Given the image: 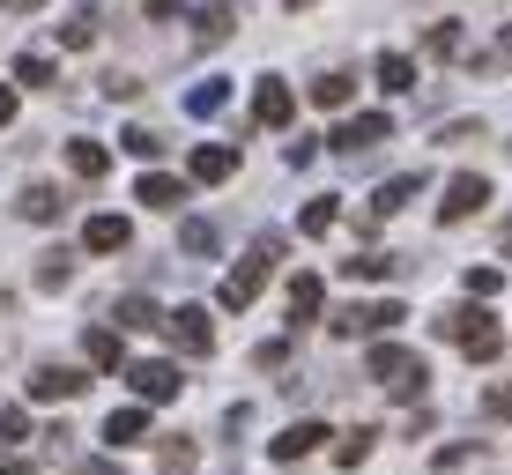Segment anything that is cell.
<instances>
[{"label":"cell","mask_w":512,"mask_h":475,"mask_svg":"<svg viewBox=\"0 0 512 475\" xmlns=\"http://www.w3.org/2000/svg\"><path fill=\"white\" fill-rule=\"evenodd\" d=\"M275 253H282V238H260V245H253V253H245V260H238V268H231V275H223V290H216V305H223V312H245V305H253V297H260V283H268V268H275Z\"/></svg>","instance_id":"6da1fadb"},{"label":"cell","mask_w":512,"mask_h":475,"mask_svg":"<svg viewBox=\"0 0 512 475\" xmlns=\"http://www.w3.org/2000/svg\"><path fill=\"white\" fill-rule=\"evenodd\" d=\"M438 334H453V342H461L475 364H490V357L505 349V327L490 320L483 305H461V312H446V320H438Z\"/></svg>","instance_id":"7a4b0ae2"},{"label":"cell","mask_w":512,"mask_h":475,"mask_svg":"<svg viewBox=\"0 0 512 475\" xmlns=\"http://www.w3.org/2000/svg\"><path fill=\"white\" fill-rule=\"evenodd\" d=\"M401 320H409V312H401L394 305V297H386V305H342V312H334V334H349V342H357V334H394Z\"/></svg>","instance_id":"3957f363"},{"label":"cell","mask_w":512,"mask_h":475,"mask_svg":"<svg viewBox=\"0 0 512 475\" xmlns=\"http://www.w3.org/2000/svg\"><path fill=\"white\" fill-rule=\"evenodd\" d=\"M386 134H394V119H386V112H349L342 127H334V149H342L349 164H357V156H364V149H379Z\"/></svg>","instance_id":"277c9868"},{"label":"cell","mask_w":512,"mask_h":475,"mask_svg":"<svg viewBox=\"0 0 512 475\" xmlns=\"http://www.w3.org/2000/svg\"><path fill=\"white\" fill-rule=\"evenodd\" d=\"M164 334L186 349V357H208V349H216V327H208V312H201V305H179V312H164Z\"/></svg>","instance_id":"5b68a950"},{"label":"cell","mask_w":512,"mask_h":475,"mask_svg":"<svg viewBox=\"0 0 512 475\" xmlns=\"http://www.w3.org/2000/svg\"><path fill=\"white\" fill-rule=\"evenodd\" d=\"M127 386H134V401H171L179 394V364L141 357V364H127Z\"/></svg>","instance_id":"8992f818"},{"label":"cell","mask_w":512,"mask_h":475,"mask_svg":"<svg viewBox=\"0 0 512 475\" xmlns=\"http://www.w3.org/2000/svg\"><path fill=\"white\" fill-rule=\"evenodd\" d=\"M290 119H297L290 82H282V75H260V90H253V127H290Z\"/></svg>","instance_id":"52a82bcc"},{"label":"cell","mask_w":512,"mask_h":475,"mask_svg":"<svg viewBox=\"0 0 512 475\" xmlns=\"http://www.w3.org/2000/svg\"><path fill=\"white\" fill-rule=\"evenodd\" d=\"M483 201H490V179L483 171H461V179L446 186V201H438V223H468Z\"/></svg>","instance_id":"ba28073f"},{"label":"cell","mask_w":512,"mask_h":475,"mask_svg":"<svg viewBox=\"0 0 512 475\" xmlns=\"http://www.w3.org/2000/svg\"><path fill=\"white\" fill-rule=\"evenodd\" d=\"M82 386L90 379H82L75 364H38V372H30V401H75Z\"/></svg>","instance_id":"9c48e42d"},{"label":"cell","mask_w":512,"mask_h":475,"mask_svg":"<svg viewBox=\"0 0 512 475\" xmlns=\"http://www.w3.org/2000/svg\"><path fill=\"white\" fill-rule=\"evenodd\" d=\"M186 171H193V186H223V179L238 171V149H231V142H201Z\"/></svg>","instance_id":"30bf717a"},{"label":"cell","mask_w":512,"mask_h":475,"mask_svg":"<svg viewBox=\"0 0 512 475\" xmlns=\"http://www.w3.org/2000/svg\"><path fill=\"white\" fill-rule=\"evenodd\" d=\"M423 186H431V179H423V171H394V179H386V186L372 193V223H379V216H401V208H409V201H416Z\"/></svg>","instance_id":"8fae6325"},{"label":"cell","mask_w":512,"mask_h":475,"mask_svg":"<svg viewBox=\"0 0 512 475\" xmlns=\"http://www.w3.org/2000/svg\"><path fill=\"white\" fill-rule=\"evenodd\" d=\"M416 364H423V357H409V349H401V342H372V357H364V372H372L379 386H401V379L416 372Z\"/></svg>","instance_id":"7c38bea8"},{"label":"cell","mask_w":512,"mask_h":475,"mask_svg":"<svg viewBox=\"0 0 512 475\" xmlns=\"http://www.w3.org/2000/svg\"><path fill=\"white\" fill-rule=\"evenodd\" d=\"M238 23H245V8H238V0H208V8H201V23H193V38H201V45H223Z\"/></svg>","instance_id":"4fadbf2b"},{"label":"cell","mask_w":512,"mask_h":475,"mask_svg":"<svg viewBox=\"0 0 512 475\" xmlns=\"http://www.w3.org/2000/svg\"><path fill=\"white\" fill-rule=\"evenodd\" d=\"M82 245H90V253H127L134 231H127V216H90L82 223Z\"/></svg>","instance_id":"5bb4252c"},{"label":"cell","mask_w":512,"mask_h":475,"mask_svg":"<svg viewBox=\"0 0 512 475\" xmlns=\"http://www.w3.org/2000/svg\"><path fill=\"white\" fill-rule=\"evenodd\" d=\"M134 201H141V208H179L186 186L171 179V171H141V179H134Z\"/></svg>","instance_id":"9a60e30c"},{"label":"cell","mask_w":512,"mask_h":475,"mask_svg":"<svg viewBox=\"0 0 512 475\" xmlns=\"http://www.w3.org/2000/svg\"><path fill=\"white\" fill-rule=\"evenodd\" d=\"M141 438H149V416H141V409H112V416H104V446H112V453L141 446Z\"/></svg>","instance_id":"2e32d148"},{"label":"cell","mask_w":512,"mask_h":475,"mask_svg":"<svg viewBox=\"0 0 512 475\" xmlns=\"http://www.w3.org/2000/svg\"><path fill=\"white\" fill-rule=\"evenodd\" d=\"M327 446V424H290L275 438V461H305V453H320Z\"/></svg>","instance_id":"e0dca14e"},{"label":"cell","mask_w":512,"mask_h":475,"mask_svg":"<svg viewBox=\"0 0 512 475\" xmlns=\"http://www.w3.org/2000/svg\"><path fill=\"white\" fill-rule=\"evenodd\" d=\"M82 349H90L97 372H119V364H127V342H119V327H90V342H82Z\"/></svg>","instance_id":"ac0fdd59"},{"label":"cell","mask_w":512,"mask_h":475,"mask_svg":"<svg viewBox=\"0 0 512 475\" xmlns=\"http://www.w3.org/2000/svg\"><path fill=\"white\" fill-rule=\"evenodd\" d=\"M320 320V275H290V327Z\"/></svg>","instance_id":"d6986e66"},{"label":"cell","mask_w":512,"mask_h":475,"mask_svg":"<svg viewBox=\"0 0 512 475\" xmlns=\"http://www.w3.org/2000/svg\"><path fill=\"white\" fill-rule=\"evenodd\" d=\"M342 275L349 283H386V275H401V260L394 253H357V260H342Z\"/></svg>","instance_id":"ffe728a7"},{"label":"cell","mask_w":512,"mask_h":475,"mask_svg":"<svg viewBox=\"0 0 512 475\" xmlns=\"http://www.w3.org/2000/svg\"><path fill=\"white\" fill-rule=\"evenodd\" d=\"M112 320H119V334H134V327H164V312L134 290V297H119V305H112Z\"/></svg>","instance_id":"44dd1931"},{"label":"cell","mask_w":512,"mask_h":475,"mask_svg":"<svg viewBox=\"0 0 512 475\" xmlns=\"http://www.w3.org/2000/svg\"><path fill=\"white\" fill-rule=\"evenodd\" d=\"M67 164H75V179H104V171H112V149L104 142H67Z\"/></svg>","instance_id":"7402d4cb"},{"label":"cell","mask_w":512,"mask_h":475,"mask_svg":"<svg viewBox=\"0 0 512 475\" xmlns=\"http://www.w3.org/2000/svg\"><path fill=\"white\" fill-rule=\"evenodd\" d=\"M15 208H23L30 223H52V216H60L67 201H60V193H52V186H23V193H15Z\"/></svg>","instance_id":"603a6c76"},{"label":"cell","mask_w":512,"mask_h":475,"mask_svg":"<svg viewBox=\"0 0 512 475\" xmlns=\"http://www.w3.org/2000/svg\"><path fill=\"white\" fill-rule=\"evenodd\" d=\"M379 90H416V60L409 52H379Z\"/></svg>","instance_id":"cb8c5ba5"},{"label":"cell","mask_w":512,"mask_h":475,"mask_svg":"<svg viewBox=\"0 0 512 475\" xmlns=\"http://www.w3.org/2000/svg\"><path fill=\"white\" fill-rule=\"evenodd\" d=\"M372 446H379V431H372V424H357V431L342 438V446H334V461H342V468H364V461H372Z\"/></svg>","instance_id":"d4e9b609"},{"label":"cell","mask_w":512,"mask_h":475,"mask_svg":"<svg viewBox=\"0 0 512 475\" xmlns=\"http://www.w3.org/2000/svg\"><path fill=\"white\" fill-rule=\"evenodd\" d=\"M179 245H186V253H193V260H208V253H216V223H201V216H186V223H179Z\"/></svg>","instance_id":"484cf974"},{"label":"cell","mask_w":512,"mask_h":475,"mask_svg":"<svg viewBox=\"0 0 512 475\" xmlns=\"http://www.w3.org/2000/svg\"><path fill=\"white\" fill-rule=\"evenodd\" d=\"M75 283V253H45L38 260V290H67Z\"/></svg>","instance_id":"4316f807"},{"label":"cell","mask_w":512,"mask_h":475,"mask_svg":"<svg viewBox=\"0 0 512 475\" xmlns=\"http://www.w3.org/2000/svg\"><path fill=\"white\" fill-rule=\"evenodd\" d=\"M119 149L141 156V164H156V156H164V134H156V127H127V134H119Z\"/></svg>","instance_id":"83f0119b"},{"label":"cell","mask_w":512,"mask_h":475,"mask_svg":"<svg viewBox=\"0 0 512 475\" xmlns=\"http://www.w3.org/2000/svg\"><path fill=\"white\" fill-rule=\"evenodd\" d=\"M297 231H305V238H327V231H334V193H320V201H305Z\"/></svg>","instance_id":"f1b7e54d"},{"label":"cell","mask_w":512,"mask_h":475,"mask_svg":"<svg viewBox=\"0 0 512 475\" xmlns=\"http://www.w3.org/2000/svg\"><path fill=\"white\" fill-rule=\"evenodd\" d=\"M15 82H23V90H52V60L45 52H23V60H15Z\"/></svg>","instance_id":"f546056e"},{"label":"cell","mask_w":512,"mask_h":475,"mask_svg":"<svg viewBox=\"0 0 512 475\" xmlns=\"http://www.w3.org/2000/svg\"><path fill=\"white\" fill-rule=\"evenodd\" d=\"M349 90H357V82H349V75H320V82H312V104H327V112H342V104H349Z\"/></svg>","instance_id":"4dcf8cb0"},{"label":"cell","mask_w":512,"mask_h":475,"mask_svg":"<svg viewBox=\"0 0 512 475\" xmlns=\"http://www.w3.org/2000/svg\"><path fill=\"white\" fill-rule=\"evenodd\" d=\"M30 438V416H23V401H0V446H23Z\"/></svg>","instance_id":"1f68e13d"},{"label":"cell","mask_w":512,"mask_h":475,"mask_svg":"<svg viewBox=\"0 0 512 475\" xmlns=\"http://www.w3.org/2000/svg\"><path fill=\"white\" fill-rule=\"evenodd\" d=\"M223 97H231L223 82H201V90L186 97V112H193V119H216V112H223Z\"/></svg>","instance_id":"d6a6232c"},{"label":"cell","mask_w":512,"mask_h":475,"mask_svg":"<svg viewBox=\"0 0 512 475\" xmlns=\"http://www.w3.org/2000/svg\"><path fill=\"white\" fill-rule=\"evenodd\" d=\"M461 290L475 297V305H483V297H498V290H505V275H498V268H468V275H461Z\"/></svg>","instance_id":"836d02e7"},{"label":"cell","mask_w":512,"mask_h":475,"mask_svg":"<svg viewBox=\"0 0 512 475\" xmlns=\"http://www.w3.org/2000/svg\"><path fill=\"white\" fill-rule=\"evenodd\" d=\"M156 461H164V475H186V468H193V438H164V446H156Z\"/></svg>","instance_id":"e575fe53"},{"label":"cell","mask_w":512,"mask_h":475,"mask_svg":"<svg viewBox=\"0 0 512 475\" xmlns=\"http://www.w3.org/2000/svg\"><path fill=\"white\" fill-rule=\"evenodd\" d=\"M438 52V60H453V52H461V23H431V38H423Z\"/></svg>","instance_id":"d590c367"},{"label":"cell","mask_w":512,"mask_h":475,"mask_svg":"<svg viewBox=\"0 0 512 475\" xmlns=\"http://www.w3.org/2000/svg\"><path fill=\"white\" fill-rule=\"evenodd\" d=\"M60 45H97V15H75V23H60Z\"/></svg>","instance_id":"8d00e7d4"},{"label":"cell","mask_w":512,"mask_h":475,"mask_svg":"<svg viewBox=\"0 0 512 475\" xmlns=\"http://www.w3.org/2000/svg\"><path fill=\"white\" fill-rule=\"evenodd\" d=\"M312 156H320V142H312V134H297V142H290V149H282V164H290V171H305V164H312Z\"/></svg>","instance_id":"74e56055"},{"label":"cell","mask_w":512,"mask_h":475,"mask_svg":"<svg viewBox=\"0 0 512 475\" xmlns=\"http://www.w3.org/2000/svg\"><path fill=\"white\" fill-rule=\"evenodd\" d=\"M483 416H498V424H512V386H490V394H483Z\"/></svg>","instance_id":"f35d334b"},{"label":"cell","mask_w":512,"mask_h":475,"mask_svg":"<svg viewBox=\"0 0 512 475\" xmlns=\"http://www.w3.org/2000/svg\"><path fill=\"white\" fill-rule=\"evenodd\" d=\"M0 127H15V90L0 82Z\"/></svg>","instance_id":"ab89813d"},{"label":"cell","mask_w":512,"mask_h":475,"mask_svg":"<svg viewBox=\"0 0 512 475\" xmlns=\"http://www.w3.org/2000/svg\"><path fill=\"white\" fill-rule=\"evenodd\" d=\"M82 475H127L119 461H82Z\"/></svg>","instance_id":"60d3db41"},{"label":"cell","mask_w":512,"mask_h":475,"mask_svg":"<svg viewBox=\"0 0 512 475\" xmlns=\"http://www.w3.org/2000/svg\"><path fill=\"white\" fill-rule=\"evenodd\" d=\"M0 8H8V15H38L45 0H0Z\"/></svg>","instance_id":"b9f144b4"},{"label":"cell","mask_w":512,"mask_h":475,"mask_svg":"<svg viewBox=\"0 0 512 475\" xmlns=\"http://www.w3.org/2000/svg\"><path fill=\"white\" fill-rule=\"evenodd\" d=\"M505 253H512V223H505Z\"/></svg>","instance_id":"7bdbcfd3"},{"label":"cell","mask_w":512,"mask_h":475,"mask_svg":"<svg viewBox=\"0 0 512 475\" xmlns=\"http://www.w3.org/2000/svg\"><path fill=\"white\" fill-rule=\"evenodd\" d=\"M290 8H312V0H290Z\"/></svg>","instance_id":"ee69618b"}]
</instances>
